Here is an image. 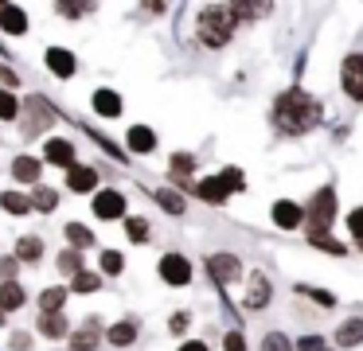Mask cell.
Listing matches in <instances>:
<instances>
[{
  "label": "cell",
  "mask_w": 363,
  "mask_h": 351,
  "mask_svg": "<svg viewBox=\"0 0 363 351\" xmlns=\"http://www.w3.org/2000/svg\"><path fill=\"white\" fill-rule=\"evenodd\" d=\"M324 125H328L324 98H316L301 82L277 90L274 101H269V129H274L277 140H305L313 133H320Z\"/></svg>",
  "instance_id": "cell-1"
},
{
  "label": "cell",
  "mask_w": 363,
  "mask_h": 351,
  "mask_svg": "<svg viewBox=\"0 0 363 351\" xmlns=\"http://www.w3.org/2000/svg\"><path fill=\"white\" fill-rule=\"evenodd\" d=\"M305 203V238H320V234H336V223L344 218V207H340V191H336V184H316L313 187V195L308 199H301Z\"/></svg>",
  "instance_id": "cell-2"
},
{
  "label": "cell",
  "mask_w": 363,
  "mask_h": 351,
  "mask_svg": "<svg viewBox=\"0 0 363 351\" xmlns=\"http://www.w3.org/2000/svg\"><path fill=\"white\" fill-rule=\"evenodd\" d=\"M235 31H238V20H235V12H230V4L199 8V16H196L199 47H207V51H223V47L235 43Z\"/></svg>",
  "instance_id": "cell-3"
},
{
  "label": "cell",
  "mask_w": 363,
  "mask_h": 351,
  "mask_svg": "<svg viewBox=\"0 0 363 351\" xmlns=\"http://www.w3.org/2000/svg\"><path fill=\"white\" fill-rule=\"evenodd\" d=\"M207 277L215 281V289L219 293H227L230 285H242L246 281V265L242 257L235 254V250H215V254H207Z\"/></svg>",
  "instance_id": "cell-4"
},
{
  "label": "cell",
  "mask_w": 363,
  "mask_h": 351,
  "mask_svg": "<svg viewBox=\"0 0 363 351\" xmlns=\"http://www.w3.org/2000/svg\"><path fill=\"white\" fill-rule=\"evenodd\" d=\"M340 94H344L347 106L363 109V47H352V51H344V59H340Z\"/></svg>",
  "instance_id": "cell-5"
},
{
  "label": "cell",
  "mask_w": 363,
  "mask_h": 351,
  "mask_svg": "<svg viewBox=\"0 0 363 351\" xmlns=\"http://www.w3.org/2000/svg\"><path fill=\"white\" fill-rule=\"evenodd\" d=\"M274 296H277V289H274V277H269L266 269H246V281H242V312H266V308H274Z\"/></svg>",
  "instance_id": "cell-6"
},
{
  "label": "cell",
  "mask_w": 363,
  "mask_h": 351,
  "mask_svg": "<svg viewBox=\"0 0 363 351\" xmlns=\"http://www.w3.org/2000/svg\"><path fill=\"white\" fill-rule=\"evenodd\" d=\"M269 226H274V230H281V234L305 230V203L289 199V195L274 199V203H269Z\"/></svg>",
  "instance_id": "cell-7"
},
{
  "label": "cell",
  "mask_w": 363,
  "mask_h": 351,
  "mask_svg": "<svg viewBox=\"0 0 363 351\" xmlns=\"http://www.w3.org/2000/svg\"><path fill=\"white\" fill-rule=\"evenodd\" d=\"M157 273H160V281H164V285L188 289L191 277H196V265H191L188 254H180V250H168V254L157 262Z\"/></svg>",
  "instance_id": "cell-8"
},
{
  "label": "cell",
  "mask_w": 363,
  "mask_h": 351,
  "mask_svg": "<svg viewBox=\"0 0 363 351\" xmlns=\"http://www.w3.org/2000/svg\"><path fill=\"white\" fill-rule=\"evenodd\" d=\"M328 343L336 351H359L363 347V312H352V316H344L336 328H332Z\"/></svg>",
  "instance_id": "cell-9"
},
{
  "label": "cell",
  "mask_w": 363,
  "mask_h": 351,
  "mask_svg": "<svg viewBox=\"0 0 363 351\" xmlns=\"http://www.w3.org/2000/svg\"><path fill=\"white\" fill-rule=\"evenodd\" d=\"M94 215L102 218V223H118V218H129L125 195L113 191V187H102V191H94Z\"/></svg>",
  "instance_id": "cell-10"
},
{
  "label": "cell",
  "mask_w": 363,
  "mask_h": 351,
  "mask_svg": "<svg viewBox=\"0 0 363 351\" xmlns=\"http://www.w3.org/2000/svg\"><path fill=\"white\" fill-rule=\"evenodd\" d=\"M293 296L308 301L320 312H336L340 308V293H332V289H324V285H308V281H293Z\"/></svg>",
  "instance_id": "cell-11"
},
{
  "label": "cell",
  "mask_w": 363,
  "mask_h": 351,
  "mask_svg": "<svg viewBox=\"0 0 363 351\" xmlns=\"http://www.w3.org/2000/svg\"><path fill=\"white\" fill-rule=\"evenodd\" d=\"M230 12H235L238 28H254V23H262V20L274 16V4H269V0H235Z\"/></svg>",
  "instance_id": "cell-12"
},
{
  "label": "cell",
  "mask_w": 363,
  "mask_h": 351,
  "mask_svg": "<svg viewBox=\"0 0 363 351\" xmlns=\"http://www.w3.org/2000/svg\"><path fill=\"white\" fill-rule=\"evenodd\" d=\"M168 176H172V184H176V191H188L191 184H196V156L191 152H172L168 156Z\"/></svg>",
  "instance_id": "cell-13"
},
{
  "label": "cell",
  "mask_w": 363,
  "mask_h": 351,
  "mask_svg": "<svg viewBox=\"0 0 363 351\" xmlns=\"http://www.w3.org/2000/svg\"><path fill=\"white\" fill-rule=\"evenodd\" d=\"M191 191H196L199 199L207 203V207H227V203H230V191L223 187L219 172H215V176H203V179H196V184H191Z\"/></svg>",
  "instance_id": "cell-14"
},
{
  "label": "cell",
  "mask_w": 363,
  "mask_h": 351,
  "mask_svg": "<svg viewBox=\"0 0 363 351\" xmlns=\"http://www.w3.org/2000/svg\"><path fill=\"white\" fill-rule=\"evenodd\" d=\"M125 148H129V152H137V156L157 152V133H152L149 125H129V133H125Z\"/></svg>",
  "instance_id": "cell-15"
},
{
  "label": "cell",
  "mask_w": 363,
  "mask_h": 351,
  "mask_svg": "<svg viewBox=\"0 0 363 351\" xmlns=\"http://www.w3.org/2000/svg\"><path fill=\"white\" fill-rule=\"evenodd\" d=\"M340 223H344V230H347V246H352V250H359V254H363V203L347 207Z\"/></svg>",
  "instance_id": "cell-16"
},
{
  "label": "cell",
  "mask_w": 363,
  "mask_h": 351,
  "mask_svg": "<svg viewBox=\"0 0 363 351\" xmlns=\"http://www.w3.org/2000/svg\"><path fill=\"white\" fill-rule=\"evenodd\" d=\"M43 156H48V164H55V168H67V172L74 168V145H71V140H63V137L48 140Z\"/></svg>",
  "instance_id": "cell-17"
},
{
  "label": "cell",
  "mask_w": 363,
  "mask_h": 351,
  "mask_svg": "<svg viewBox=\"0 0 363 351\" xmlns=\"http://www.w3.org/2000/svg\"><path fill=\"white\" fill-rule=\"evenodd\" d=\"M0 28L9 31V35H24L28 31V16L20 4H0Z\"/></svg>",
  "instance_id": "cell-18"
},
{
  "label": "cell",
  "mask_w": 363,
  "mask_h": 351,
  "mask_svg": "<svg viewBox=\"0 0 363 351\" xmlns=\"http://www.w3.org/2000/svg\"><path fill=\"white\" fill-rule=\"evenodd\" d=\"M94 184H98V172L86 168V164H74V168L67 172V187H71V191H79V195L94 191Z\"/></svg>",
  "instance_id": "cell-19"
},
{
  "label": "cell",
  "mask_w": 363,
  "mask_h": 351,
  "mask_svg": "<svg viewBox=\"0 0 363 351\" xmlns=\"http://www.w3.org/2000/svg\"><path fill=\"white\" fill-rule=\"evenodd\" d=\"M137 335H141V328H137V320H118V324L106 332V340L113 343V347H133Z\"/></svg>",
  "instance_id": "cell-20"
},
{
  "label": "cell",
  "mask_w": 363,
  "mask_h": 351,
  "mask_svg": "<svg viewBox=\"0 0 363 351\" xmlns=\"http://www.w3.org/2000/svg\"><path fill=\"white\" fill-rule=\"evenodd\" d=\"M305 242L316 250V254H328V257H352V246H347V242H340L336 234H320V238H305Z\"/></svg>",
  "instance_id": "cell-21"
},
{
  "label": "cell",
  "mask_w": 363,
  "mask_h": 351,
  "mask_svg": "<svg viewBox=\"0 0 363 351\" xmlns=\"http://www.w3.org/2000/svg\"><path fill=\"white\" fill-rule=\"evenodd\" d=\"M48 70L55 78H71L74 74V55L67 51V47H51L48 51Z\"/></svg>",
  "instance_id": "cell-22"
},
{
  "label": "cell",
  "mask_w": 363,
  "mask_h": 351,
  "mask_svg": "<svg viewBox=\"0 0 363 351\" xmlns=\"http://www.w3.org/2000/svg\"><path fill=\"white\" fill-rule=\"evenodd\" d=\"M258 351H297V343H293V335L285 328H269V332H262Z\"/></svg>",
  "instance_id": "cell-23"
},
{
  "label": "cell",
  "mask_w": 363,
  "mask_h": 351,
  "mask_svg": "<svg viewBox=\"0 0 363 351\" xmlns=\"http://www.w3.org/2000/svg\"><path fill=\"white\" fill-rule=\"evenodd\" d=\"M121 94L118 90H94V113L98 117H121Z\"/></svg>",
  "instance_id": "cell-24"
},
{
  "label": "cell",
  "mask_w": 363,
  "mask_h": 351,
  "mask_svg": "<svg viewBox=\"0 0 363 351\" xmlns=\"http://www.w3.org/2000/svg\"><path fill=\"white\" fill-rule=\"evenodd\" d=\"M157 203L168 211L172 218H180L184 211H188V199H184V191H176V187H157Z\"/></svg>",
  "instance_id": "cell-25"
},
{
  "label": "cell",
  "mask_w": 363,
  "mask_h": 351,
  "mask_svg": "<svg viewBox=\"0 0 363 351\" xmlns=\"http://www.w3.org/2000/svg\"><path fill=\"white\" fill-rule=\"evenodd\" d=\"M219 179H223V187H227L230 195H242L246 187H250V184H246V172L238 168V164H227V168H219Z\"/></svg>",
  "instance_id": "cell-26"
},
{
  "label": "cell",
  "mask_w": 363,
  "mask_h": 351,
  "mask_svg": "<svg viewBox=\"0 0 363 351\" xmlns=\"http://www.w3.org/2000/svg\"><path fill=\"white\" fill-rule=\"evenodd\" d=\"M12 176H16L20 184H35V179H40V160H35V156H16V160H12Z\"/></svg>",
  "instance_id": "cell-27"
},
{
  "label": "cell",
  "mask_w": 363,
  "mask_h": 351,
  "mask_svg": "<svg viewBox=\"0 0 363 351\" xmlns=\"http://www.w3.org/2000/svg\"><path fill=\"white\" fill-rule=\"evenodd\" d=\"M67 242H71V250H90V246H98V242H94V230H90V226H82V223H67Z\"/></svg>",
  "instance_id": "cell-28"
},
{
  "label": "cell",
  "mask_w": 363,
  "mask_h": 351,
  "mask_svg": "<svg viewBox=\"0 0 363 351\" xmlns=\"http://www.w3.org/2000/svg\"><path fill=\"white\" fill-rule=\"evenodd\" d=\"M40 332L51 335V340H63V335H67V316H63V312H43V316H40Z\"/></svg>",
  "instance_id": "cell-29"
},
{
  "label": "cell",
  "mask_w": 363,
  "mask_h": 351,
  "mask_svg": "<svg viewBox=\"0 0 363 351\" xmlns=\"http://www.w3.org/2000/svg\"><path fill=\"white\" fill-rule=\"evenodd\" d=\"M125 234H129V242H133V246H145V242H149V234H152L149 218L129 215V218H125Z\"/></svg>",
  "instance_id": "cell-30"
},
{
  "label": "cell",
  "mask_w": 363,
  "mask_h": 351,
  "mask_svg": "<svg viewBox=\"0 0 363 351\" xmlns=\"http://www.w3.org/2000/svg\"><path fill=\"white\" fill-rule=\"evenodd\" d=\"M43 257V242L35 238V234H28V238L16 242V262H40Z\"/></svg>",
  "instance_id": "cell-31"
},
{
  "label": "cell",
  "mask_w": 363,
  "mask_h": 351,
  "mask_svg": "<svg viewBox=\"0 0 363 351\" xmlns=\"http://www.w3.org/2000/svg\"><path fill=\"white\" fill-rule=\"evenodd\" d=\"M20 304H24V289H20L16 281H4V285H0V308L9 312V308H20Z\"/></svg>",
  "instance_id": "cell-32"
},
{
  "label": "cell",
  "mask_w": 363,
  "mask_h": 351,
  "mask_svg": "<svg viewBox=\"0 0 363 351\" xmlns=\"http://www.w3.org/2000/svg\"><path fill=\"white\" fill-rule=\"evenodd\" d=\"M0 207L12 211V215H28V211H32V199L20 195V191H4V195H0Z\"/></svg>",
  "instance_id": "cell-33"
},
{
  "label": "cell",
  "mask_w": 363,
  "mask_h": 351,
  "mask_svg": "<svg viewBox=\"0 0 363 351\" xmlns=\"http://www.w3.org/2000/svg\"><path fill=\"white\" fill-rule=\"evenodd\" d=\"M59 273L79 277L82 273V250H63V254H59Z\"/></svg>",
  "instance_id": "cell-34"
},
{
  "label": "cell",
  "mask_w": 363,
  "mask_h": 351,
  "mask_svg": "<svg viewBox=\"0 0 363 351\" xmlns=\"http://www.w3.org/2000/svg\"><path fill=\"white\" fill-rule=\"evenodd\" d=\"M293 343H297V351H320V347H328V335L324 332H301V335H293Z\"/></svg>",
  "instance_id": "cell-35"
},
{
  "label": "cell",
  "mask_w": 363,
  "mask_h": 351,
  "mask_svg": "<svg viewBox=\"0 0 363 351\" xmlns=\"http://www.w3.org/2000/svg\"><path fill=\"white\" fill-rule=\"evenodd\" d=\"M94 343H98V320H90V324L82 328V332H74L71 347H74V351H90Z\"/></svg>",
  "instance_id": "cell-36"
},
{
  "label": "cell",
  "mask_w": 363,
  "mask_h": 351,
  "mask_svg": "<svg viewBox=\"0 0 363 351\" xmlns=\"http://www.w3.org/2000/svg\"><path fill=\"white\" fill-rule=\"evenodd\" d=\"M63 304H67V289L59 285V289H48V293L40 296V308L43 312H63Z\"/></svg>",
  "instance_id": "cell-37"
},
{
  "label": "cell",
  "mask_w": 363,
  "mask_h": 351,
  "mask_svg": "<svg viewBox=\"0 0 363 351\" xmlns=\"http://www.w3.org/2000/svg\"><path fill=\"white\" fill-rule=\"evenodd\" d=\"M98 265H102V273H110V277H118V273L125 269V257H121L118 250H102V257H98Z\"/></svg>",
  "instance_id": "cell-38"
},
{
  "label": "cell",
  "mask_w": 363,
  "mask_h": 351,
  "mask_svg": "<svg viewBox=\"0 0 363 351\" xmlns=\"http://www.w3.org/2000/svg\"><path fill=\"white\" fill-rule=\"evenodd\" d=\"M71 289H74V293H98V289H102V277H98V273H90V269H82L79 277L71 281Z\"/></svg>",
  "instance_id": "cell-39"
},
{
  "label": "cell",
  "mask_w": 363,
  "mask_h": 351,
  "mask_svg": "<svg viewBox=\"0 0 363 351\" xmlns=\"http://www.w3.org/2000/svg\"><path fill=\"white\" fill-rule=\"evenodd\" d=\"M223 351H250V343H246V335L238 332V328H230V332L223 335Z\"/></svg>",
  "instance_id": "cell-40"
},
{
  "label": "cell",
  "mask_w": 363,
  "mask_h": 351,
  "mask_svg": "<svg viewBox=\"0 0 363 351\" xmlns=\"http://www.w3.org/2000/svg\"><path fill=\"white\" fill-rule=\"evenodd\" d=\"M188 324H191V312L180 308V312H172V320H168V332H172V335H184V332H188Z\"/></svg>",
  "instance_id": "cell-41"
},
{
  "label": "cell",
  "mask_w": 363,
  "mask_h": 351,
  "mask_svg": "<svg viewBox=\"0 0 363 351\" xmlns=\"http://www.w3.org/2000/svg\"><path fill=\"white\" fill-rule=\"evenodd\" d=\"M16 117V98H12V90H0V121H12Z\"/></svg>",
  "instance_id": "cell-42"
},
{
  "label": "cell",
  "mask_w": 363,
  "mask_h": 351,
  "mask_svg": "<svg viewBox=\"0 0 363 351\" xmlns=\"http://www.w3.org/2000/svg\"><path fill=\"white\" fill-rule=\"evenodd\" d=\"M55 199H59V195L51 191V187H40V191L32 195V207H40V211H51V207H55Z\"/></svg>",
  "instance_id": "cell-43"
},
{
  "label": "cell",
  "mask_w": 363,
  "mask_h": 351,
  "mask_svg": "<svg viewBox=\"0 0 363 351\" xmlns=\"http://www.w3.org/2000/svg\"><path fill=\"white\" fill-rule=\"evenodd\" d=\"M176 351H211V347H207L203 340H184V343H180V347H176Z\"/></svg>",
  "instance_id": "cell-44"
},
{
  "label": "cell",
  "mask_w": 363,
  "mask_h": 351,
  "mask_svg": "<svg viewBox=\"0 0 363 351\" xmlns=\"http://www.w3.org/2000/svg\"><path fill=\"white\" fill-rule=\"evenodd\" d=\"M59 12L63 16H82V12H90L86 4H59Z\"/></svg>",
  "instance_id": "cell-45"
},
{
  "label": "cell",
  "mask_w": 363,
  "mask_h": 351,
  "mask_svg": "<svg viewBox=\"0 0 363 351\" xmlns=\"http://www.w3.org/2000/svg\"><path fill=\"white\" fill-rule=\"evenodd\" d=\"M12 269H16V262H12V257H4V262H0V277L12 281Z\"/></svg>",
  "instance_id": "cell-46"
},
{
  "label": "cell",
  "mask_w": 363,
  "mask_h": 351,
  "mask_svg": "<svg viewBox=\"0 0 363 351\" xmlns=\"http://www.w3.org/2000/svg\"><path fill=\"white\" fill-rule=\"evenodd\" d=\"M320 351H336V347H332V343H328V347H320Z\"/></svg>",
  "instance_id": "cell-47"
}]
</instances>
